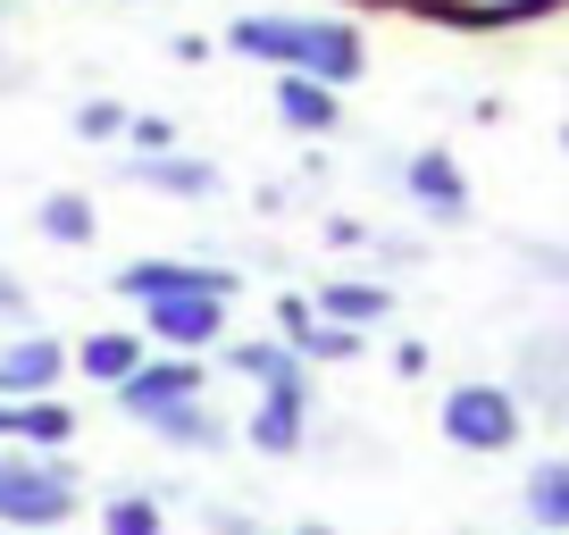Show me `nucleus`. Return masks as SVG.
Instances as JSON below:
<instances>
[{"instance_id":"obj_15","label":"nucleus","mask_w":569,"mask_h":535,"mask_svg":"<svg viewBox=\"0 0 569 535\" xmlns=\"http://www.w3.org/2000/svg\"><path fill=\"white\" fill-rule=\"evenodd\" d=\"M42 234H51V243H92V201L51 193V201H42Z\"/></svg>"},{"instance_id":"obj_17","label":"nucleus","mask_w":569,"mask_h":535,"mask_svg":"<svg viewBox=\"0 0 569 535\" xmlns=\"http://www.w3.org/2000/svg\"><path fill=\"white\" fill-rule=\"evenodd\" d=\"M293 352H302V360H352L360 335H352V326H336V319H319V326H302V335H293Z\"/></svg>"},{"instance_id":"obj_9","label":"nucleus","mask_w":569,"mask_h":535,"mask_svg":"<svg viewBox=\"0 0 569 535\" xmlns=\"http://www.w3.org/2000/svg\"><path fill=\"white\" fill-rule=\"evenodd\" d=\"M59 369H68V360H59V343L26 335V343H9V352H0V393H42Z\"/></svg>"},{"instance_id":"obj_13","label":"nucleus","mask_w":569,"mask_h":535,"mask_svg":"<svg viewBox=\"0 0 569 535\" xmlns=\"http://www.w3.org/2000/svg\"><path fill=\"white\" fill-rule=\"evenodd\" d=\"M0 435H26V444H68V411H59V402H0Z\"/></svg>"},{"instance_id":"obj_2","label":"nucleus","mask_w":569,"mask_h":535,"mask_svg":"<svg viewBox=\"0 0 569 535\" xmlns=\"http://www.w3.org/2000/svg\"><path fill=\"white\" fill-rule=\"evenodd\" d=\"M445 435L461 452H511L519 444V402L511 385H461L445 402Z\"/></svg>"},{"instance_id":"obj_21","label":"nucleus","mask_w":569,"mask_h":535,"mask_svg":"<svg viewBox=\"0 0 569 535\" xmlns=\"http://www.w3.org/2000/svg\"><path fill=\"white\" fill-rule=\"evenodd\" d=\"M151 176H160L168 193H210V168H193V160H151Z\"/></svg>"},{"instance_id":"obj_8","label":"nucleus","mask_w":569,"mask_h":535,"mask_svg":"<svg viewBox=\"0 0 569 535\" xmlns=\"http://www.w3.org/2000/svg\"><path fill=\"white\" fill-rule=\"evenodd\" d=\"M302 402H310V393H268L260 411H251V444H260L268 461L302 452Z\"/></svg>"},{"instance_id":"obj_5","label":"nucleus","mask_w":569,"mask_h":535,"mask_svg":"<svg viewBox=\"0 0 569 535\" xmlns=\"http://www.w3.org/2000/svg\"><path fill=\"white\" fill-rule=\"evenodd\" d=\"M118 293L126 302H184V293H234V276H218V268H184V260H134V268H118Z\"/></svg>"},{"instance_id":"obj_23","label":"nucleus","mask_w":569,"mask_h":535,"mask_svg":"<svg viewBox=\"0 0 569 535\" xmlns=\"http://www.w3.org/2000/svg\"><path fill=\"white\" fill-rule=\"evenodd\" d=\"M561 143H569V134H561Z\"/></svg>"},{"instance_id":"obj_10","label":"nucleus","mask_w":569,"mask_h":535,"mask_svg":"<svg viewBox=\"0 0 569 535\" xmlns=\"http://www.w3.org/2000/svg\"><path fill=\"white\" fill-rule=\"evenodd\" d=\"M277 118L302 125V134H327V125H336V92L310 84V75H277Z\"/></svg>"},{"instance_id":"obj_1","label":"nucleus","mask_w":569,"mask_h":535,"mask_svg":"<svg viewBox=\"0 0 569 535\" xmlns=\"http://www.w3.org/2000/svg\"><path fill=\"white\" fill-rule=\"evenodd\" d=\"M227 42L251 51V59H277L284 75H310L327 92L360 75V34L352 26H327V18H243Z\"/></svg>"},{"instance_id":"obj_11","label":"nucleus","mask_w":569,"mask_h":535,"mask_svg":"<svg viewBox=\"0 0 569 535\" xmlns=\"http://www.w3.org/2000/svg\"><path fill=\"white\" fill-rule=\"evenodd\" d=\"M76 369L92 376V385H126V376L142 369L134 335H84V352H76Z\"/></svg>"},{"instance_id":"obj_14","label":"nucleus","mask_w":569,"mask_h":535,"mask_svg":"<svg viewBox=\"0 0 569 535\" xmlns=\"http://www.w3.org/2000/svg\"><path fill=\"white\" fill-rule=\"evenodd\" d=\"M319 310L336 326H369V319H386V285H327Z\"/></svg>"},{"instance_id":"obj_18","label":"nucleus","mask_w":569,"mask_h":535,"mask_svg":"<svg viewBox=\"0 0 569 535\" xmlns=\"http://www.w3.org/2000/svg\"><path fill=\"white\" fill-rule=\"evenodd\" d=\"M545 9H552V0H469L461 18L469 26H511V18H545Z\"/></svg>"},{"instance_id":"obj_7","label":"nucleus","mask_w":569,"mask_h":535,"mask_svg":"<svg viewBox=\"0 0 569 535\" xmlns=\"http://www.w3.org/2000/svg\"><path fill=\"white\" fill-rule=\"evenodd\" d=\"M410 193L436 218H469V184H461V168H452L445 151H419V160H410Z\"/></svg>"},{"instance_id":"obj_16","label":"nucleus","mask_w":569,"mask_h":535,"mask_svg":"<svg viewBox=\"0 0 569 535\" xmlns=\"http://www.w3.org/2000/svg\"><path fill=\"white\" fill-rule=\"evenodd\" d=\"M101 527L109 535H160V502H151V494H118L101 511Z\"/></svg>"},{"instance_id":"obj_12","label":"nucleus","mask_w":569,"mask_h":535,"mask_svg":"<svg viewBox=\"0 0 569 535\" xmlns=\"http://www.w3.org/2000/svg\"><path fill=\"white\" fill-rule=\"evenodd\" d=\"M528 518L545 535H569V461H552V468L528 477Z\"/></svg>"},{"instance_id":"obj_19","label":"nucleus","mask_w":569,"mask_h":535,"mask_svg":"<svg viewBox=\"0 0 569 535\" xmlns=\"http://www.w3.org/2000/svg\"><path fill=\"white\" fill-rule=\"evenodd\" d=\"M126 143H134L142 160H168V151H177V125H168V118H134V125H126Z\"/></svg>"},{"instance_id":"obj_3","label":"nucleus","mask_w":569,"mask_h":535,"mask_svg":"<svg viewBox=\"0 0 569 535\" xmlns=\"http://www.w3.org/2000/svg\"><path fill=\"white\" fill-rule=\"evenodd\" d=\"M76 511V485L59 461H9L0 468V518H18V527H59Z\"/></svg>"},{"instance_id":"obj_20","label":"nucleus","mask_w":569,"mask_h":535,"mask_svg":"<svg viewBox=\"0 0 569 535\" xmlns=\"http://www.w3.org/2000/svg\"><path fill=\"white\" fill-rule=\"evenodd\" d=\"M118 125H134V118H126L118 101H84V109H76V134H84V143H101V134H118Z\"/></svg>"},{"instance_id":"obj_22","label":"nucleus","mask_w":569,"mask_h":535,"mask_svg":"<svg viewBox=\"0 0 569 535\" xmlns=\"http://www.w3.org/2000/svg\"><path fill=\"white\" fill-rule=\"evenodd\" d=\"M302 535H327V527H302Z\"/></svg>"},{"instance_id":"obj_4","label":"nucleus","mask_w":569,"mask_h":535,"mask_svg":"<svg viewBox=\"0 0 569 535\" xmlns=\"http://www.w3.org/2000/svg\"><path fill=\"white\" fill-rule=\"evenodd\" d=\"M118 402H126V418L160 427V418H177L184 402H201V369L193 360H142V369L118 385Z\"/></svg>"},{"instance_id":"obj_6","label":"nucleus","mask_w":569,"mask_h":535,"mask_svg":"<svg viewBox=\"0 0 569 535\" xmlns=\"http://www.w3.org/2000/svg\"><path fill=\"white\" fill-rule=\"evenodd\" d=\"M151 335L177 343V352H201L218 335V302L210 293H184V302H151Z\"/></svg>"}]
</instances>
